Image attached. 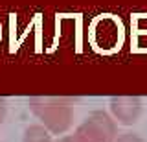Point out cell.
<instances>
[{"instance_id":"cell-5","label":"cell","mask_w":147,"mask_h":142,"mask_svg":"<svg viewBox=\"0 0 147 142\" xmlns=\"http://www.w3.org/2000/svg\"><path fill=\"white\" fill-rule=\"evenodd\" d=\"M118 142H144L138 135H131V133H127V135H121L118 139Z\"/></svg>"},{"instance_id":"cell-4","label":"cell","mask_w":147,"mask_h":142,"mask_svg":"<svg viewBox=\"0 0 147 142\" xmlns=\"http://www.w3.org/2000/svg\"><path fill=\"white\" fill-rule=\"evenodd\" d=\"M22 142H53V139H52V135L39 124V126H30L28 127Z\"/></svg>"},{"instance_id":"cell-3","label":"cell","mask_w":147,"mask_h":142,"mask_svg":"<svg viewBox=\"0 0 147 142\" xmlns=\"http://www.w3.org/2000/svg\"><path fill=\"white\" fill-rule=\"evenodd\" d=\"M110 111L123 126H132L142 114V102L136 96H118L110 100Z\"/></svg>"},{"instance_id":"cell-7","label":"cell","mask_w":147,"mask_h":142,"mask_svg":"<svg viewBox=\"0 0 147 142\" xmlns=\"http://www.w3.org/2000/svg\"><path fill=\"white\" fill-rule=\"evenodd\" d=\"M4 116H6V100L0 98V124H2Z\"/></svg>"},{"instance_id":"cell-1","label":"cell","mask_w":147,"mask_h":142,"mask_svg":"<svg viewBox=\"0 0 147 142\" xmlns=\"http://www.w3.org/2000/svg\"><path fill=\"white\" fill-rule=\"evenodd\" d=\"M74 102L70 98H31L28 103L46 131L61 135L72 126Z\"/></svg>"},{"instance_id":"cell-6","label":"cell","mask_w":147,"mask_h":142,"mask_svg":"<svg viewBox=\"0 0 147 142\" xmlns=\"http://www.w3.org/2000/svg\"><path fill=\"white\" fill-rule=\"evenodd\" d=\"M53 142H81V140L77 139L76 135H68V137H63V139H59V140H53Z\"/></svg>"},{"instance_id":"cell-2","label":"cell","mask_w":147,"mask_h":142,"mask_svg":"<svg viewBox=\"0 0 147 142\" xmlns=\"http://www.w3.org/2000/svg\"><path fill=\"white\" fill-rule=\"evenodd\" d=\"M81 142H112L116 137V124L103 111H94L76 129Z\"/></svg>"}]
</instances>
